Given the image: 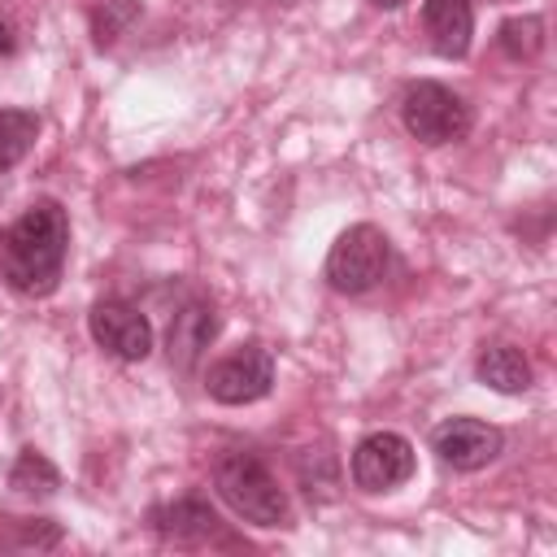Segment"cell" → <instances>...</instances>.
I'll return each instance as SVG.
<instances>
[{"mask_svg": "<svg viewBox=\"0 0 557 557\" xmlns=\"http://www.w3.org/2000/svg\"><path fill=\"white\" fill-rule=\"evenodd\" d=\"M70 252V218L57 200H35L17 222L0 226V278L22 296H48Z\"/></svg>", "mask_w": 557, "mask_h": 557, "instance_id": "6da1fadb", "label": "cell"}, {"mask_svg": "<svg viewBox=\"0 0 557 557\" xmlns=\"http://www.w3.org/2000/svg\"><path fill=\"white\" fill-rule=\"evenodd\" d=\"M213 487L252 527H287V518H292L287 492L278 487L270 466L248 448H226L213 461Z\"/></svg>", "mask_w": 557, "mask_h": 557, "instance_id": "7a4b0ae2", "label": "cell"}, {"mask_svg": "<svg viewBox=\"0 0 557 557\" xmlns=\"http://www.w3.org/2000/svg\"><path fill=\"white\" fill-rule=\"evenodd\" d=\"M387 265H392L387 235L379 226H370V222H357L331 244L322 274L339 296H366L387 278Z\"/></svg>", "mask_w": 557, "mask_h": 557, "instance_id": "3957f363", "label": "cell"}, {"mask_svg": "<svg viewBox=\"0 0 557 557\" xmlns=\"http://www.w3.org/2000/svg\"><path fill=\"white\" fill-rule=\"evenodd\" d=\"M400 122L422 144H453V139H466L474 113H470V104L457 91H448L444 83L422 78V83H409L405 87V96H400Z\"/></svg>", "mask_w": 557, "mask_h": 557, "instance_id": "277c9868", "label": "cell"}, {"mask_svg": "<svg viewBox=\"0 0 557 557\" xmlns=\"http://www.w3.org/2000/svg\"><path fill=\"white\" fill-rule=\"evenodd\" d=\"M274 383V352L265 344H239L205 370V392L218 405H252Z\"/></svg>", "mask_w": 557, "mask_h": 557, "instance_id": "5b68a950", "label": "cell"}, {"mask_svg": "<svg viewBox=\"0 0 557 557\" xmlns=\"http://www.w3.org/2000/svg\"><path fill=\"white\" fill-rule=\"evenodd\" d=\"M348 470H352V483L361 492H392V487H400V483L413 479L418 457H413V444L405 435H396V431H370L366 440H357Z\"/></svg>", "mask_w": 557, "mask_h": 557, "instance_id": "8992f818", "label": "cell"}, {"mask_svg": "<svg viewBox=\"0 0 557 557\" xmlns=\"http://www.w3.org/2000/svg\"><path fill=\"white\" fill-rule=\"evenodd\" d=\"M87 331L117 361H144L152 352V322L126 300H96L87 313Z\"/></svg>", "mask_w": 557, "mask_h": 557, "instance_id": "52a82bcc", "label": "cell"}, {"mask_svg": "<svg viewBox=\"0 0 557 557\" xmlns=\"http://www.w3.org/2000/svg\"><path fill=\"white\" fill-rule=\"evenodd\" d=\"M431 448L453 470H483V466H492L500 457L505 435L483 418H448V422H440L431 431Z\"/></svg>", "mask_w": 557, "mask_h": 557, "instance_id": "ba28073f", "label": "cell"}, {"mask_svg": "<svg viewBox=\"0 0 557 557\" xmlns=\"http://www.w3.org/2000/svg\"><path fill=\"white\" fill-rule=\"evenodd\" d=\"M148 522L165 544H205L218 531V513L205 496H178V500L152 505Z\"/></svg>", "mask_w": 557, "mask_h": 557, "instance_id": "9c48e42d", "label": "cell"}, {"mask_svg": "<svg viewBox=\"0 0 557 557\" xmlns=\"http://www.w3.org/2000/svg\"><path fill=\"white\" fill-rule=\"evenodd\" d=\"M213 335H218V313H213V305L209 300H187L178 313H174V322H170V339H165V348H170V366L174 370H196V361L205 357V348L213 344Z\"/></svg>", "mask_w": 557, "mask_h": 557, "instance_id": "30bf717a", "label": "cell"}, {"mask_svg": "<svg viewBox=\"0 0 557 557\" xmlns=\"http://www.w3.org/2000/svg\"><path fill=\"white\" fill-rule=\"evenodd\" d=\"M422 26L440 57L461 61L474 35V4L470 0H422Z\"/></svg>", "mask_w": 557, "mask_h": 557, "instance_id": "8fae6325", "label": "cell"}, {"mask_svg": "<svg viewBox=\"0 0 557 557\" xmlns=\"http://www.w3.org/2000/svg\"><path fill=\"white\" fill-rule=\"evenodd\" d=\"M474 374H479V383H487L492 392H505V396H518L531 387V361L513 344H487L474 361Z\"/></svg>", "mask_w": 557, "mask_h": 557, "instance_id": "7c38bea8", "label": "cell"}, {"mask_svg": "<svg viewBox=\"0 0 557 557\" xmlns=\"http://www.w3.org/2000/svg\"><path fill=\"white\" fill-rule=\"evenodd\" d=\"M35 135H39V113H30V109H0V174L13 170L35 148Z\"/></svg>", "mask_w": 557, "mask_h": 557, "instance_id": "4fadbf2b", "label": "cell"}, {"mask_svg": "<svg viewBox=\"0 0 557 557\" xmlns=\"http://www.w3.org/2000/svg\"><path fill=\"white\" fill-rule=\"evenodd\" d=\"M9 487L17 496H52L61 487V474H57V466L39 448H22L13 470H9Z\"/></svg>", "mask_w": 557, "mask_h": 557, "instance_id": "5bb4252c", "label": "cell"}, {"mask_svg": "<svg viewBox=\"0 0 557 557\" xmlns=\"http://www.w3.org/2000/svg\"><path fill=\"white\" fill-rule=\"evenodd\" d=\"M496 44H500V52L513 57V61H535V57L544 52V17H540V13H522V17L500 22Z\"/></svg>", "mask_w": 557, "mask_h": 557, "instance_id": "9a60e30c", "label": "cell"}, {"mask_svg": "<svg viewBox=\"0 0 557 557\" xmlns=\"http://www.w3.org/2000/svg\"><path fill=\"white\" fill-rule=\"evenodd\" d=\"M139 13V0H91V30H96V44H113L131 17Z\"/></svg>", "mask_w": 557, "mask_h": 557, "instance_id": "2e32d148", "label": "cell"}, {"mask_svg": "<svg viewBox=\"0 0 557 557\" xmlns=\"http://www.w3.org/2000/svg\"><path fill=\"white\" fill-rule=\"evenodd\" d=\"M17 544L22 548H57L61 544V527L52 518H22L17 522Z\"/></svg>", "mask_w": 557, "mask_h": 557, "instance_id": "e0dca14e", "label": "cell"}, {"mask_svg": "<svg viewBox=\"0 0 557 557\" xmlns=\"http://www.w3.org/2000/svg\"><path fill=\"white\" fill-rule=\"evenodd\" d=\"M17 48V39H13V26L0 17V52H13Z\"/></svg>", "mask_w": 557, "mask_h": 557, "instance_id": "ac0fdd59", "label": "cell"}, {"mask_svg": "<svg viewBox=\"0 0 557 557\" xmlns=\"http://www.w3.org/2000/svg\"><path fill=\"white\" fill-rule=\"evenodd\" d=\"M370 4H374V9H400L405 0H370Z\"/></svg>", "mask_w": 557, "mask_h": 557, "instance_id": "d6986e66", "label": "cell"}]
</instances>
